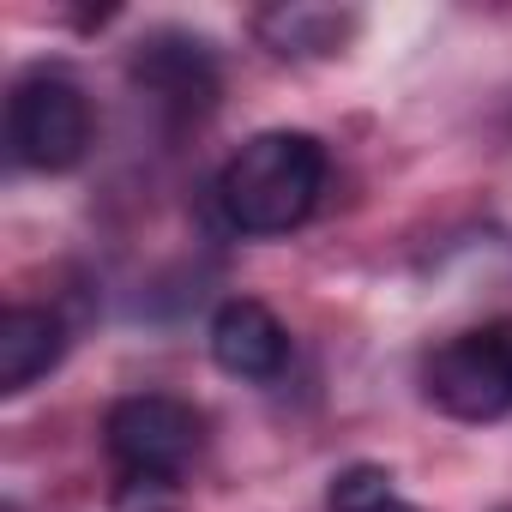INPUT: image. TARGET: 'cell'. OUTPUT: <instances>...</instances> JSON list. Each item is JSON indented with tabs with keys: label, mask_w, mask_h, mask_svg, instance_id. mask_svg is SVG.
<instances>
[{
	"label": "cell",
	"mask_w": 512,
	"mask_h": 512,
	"mask_svg": "<svg viewBox=\"0 0 512 512\" xmlns=\"http://www.w3.org/2000/svg\"><path fill=\"white\" fill-rule=\"evenodd\" d=\"M386 500H398L386 464H350V470L332 476V494H326L332 512H380Z\"/></svg>",
	"instance_id": "9c48e42d"
},
{
	"label": "cell",
	"mask_w": 512,
	"mask_h": 512,
	"mask_svg": "<svg viewBox=\"0 0 512 512\" xmlns=\"http://www.w3.org/2000/svg\"><path fill=\"white\" fill-rule=\"evenodd\" d=\"M211 362L229 374V380H253V386H266L284 374L290 362V332L284 320L266 308V302H253V296H235L211 314Z\"/></svg>",
	"instance_id": "5b68a950"
},
{
	"label": "cell",
	"mask_w": 512,
	"mask_h": 512,
	"mask_svg": "<svg viewBox=\"0 0 512 512\" xmlns=\"http://www.w3.org/2000/svg\"><path fill=\"white\" fill-rule=\"evenodd\" d=\"M133 79H139L157 103H181V109H205L211 91H217L211 49L193 43V37H151V43H139Z\"/></svg>",
	"instance_id": "52a82bcc"
},
{
	"label": "cell",
	"mask_w": 512,
	"mask_h": 512,
	"mask_svg": "<svg viewBox=\"0 0 512 512\" xmlns=\"http://www.w3.org/2000/svg\"><path fill=\"white\" fill-rule=\"evenodd\" d=\"M326 145L302 127L253 133L217 175V211L235 235H290L326 193Z\"/></svg>",
	"instance_id": "6da1fadb"
},
{
	"label": "cell",
	"mask_w": 512,
	"mask_h": 512,
	"mask_svg": "<svg viewBox=\"0 0 512 512\" xmlns=\"http://www.w3.org/2000/svg\"><path fill=\"white\" fill-rule=\"evenodd\" d=\"M7 145L25 169L67 175L91 151V103L61 67H37L7 97Z\"/></svg>",
	"instance_id": "3957f363"
},
{
	"label": "cell",
	"mask_w": 512,
	"mask_h": 512,
	"mask_svg": "<svg viewBox=\"0 0 512 512\" xmlns=\"http://www.w3.org/2000/svg\"><path fill=\"white\" fill-rule=\"evenodd\" d=\"M422 392L452 422L512 416V326H476L446 338L422 362Z\"/></svg>",
	"instance_id": "277c9868"
},
{
	"label": "cell",
	"mask_w": 512,
	"mask_h": 512,
	"mask_svg": "<svg viewBox=\"0 0 512 512\" xmlns=\"http://www.w3.org/2000/svg\"><path fill=\"white\" fill-rule=\"evenodd\" d=\"M67 356V326L49 308H7L0 314V392H31Z\"/></svg>",
	"instance_id": "8992f818"
},
{
	"label": "cell",
	"mask_w": 512,
	"mask_h": 512,
	"mask_svg": "<svg viewBox=\"0 0 512 512\" xmlns=\"http://www.w3.org/2000/svg\"><path fill=\"white\" fill-rule=\"evenodd\" d=\"M103 446L127 488H175L205 446V416L169 392L115 398L103 416Z\"/></svg>",
	"instance_id": "7a4b0ae2"
},
{
	"label": "cell",
	"mask_w": 512,
	"mask_h": 512,
	"mask_svg": "<svg viewBox=\"0 0 512 512\" xmlns=\"http://www.w3.org/2000/svg\"><path fill=\"white\" fill-rule=\"evenodd\" d=\"M350 13H332V7H278L260 19V37L278 49V55H332L344 49L350 37Z\"/></svg>",
	"instance_id": "ba28073f"
},
{
	"label": "cell",
	"mask_w": 512,
	"mask_h": 512,
	"mask_svg": "<svg viewBox=\"0 0 512 512\" xmlns=\"http://www.w3.org/2000/svg\"><path fill=\"white\" fill-rule=\"evenodd\" d=\"M380 512H416V506H404V500H386V506H380Z\"/></svg>",
	"instance_id": "30bf717a"
}]
</instances>
